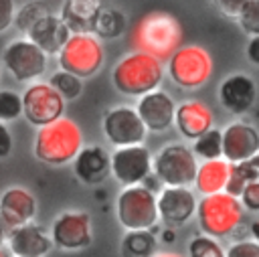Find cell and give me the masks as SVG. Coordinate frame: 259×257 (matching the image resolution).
<instances>
[{
	"label": "cell",
	"instance_id": "cell-33",
	"mask_svg": "<svg viewBox=\"0 0 259 257\" xmlns=\"http://www.w3.org/2000/svg\"><path fill=\"white\" fill-rule=\"evenodd\" d=\"M241 28L251 36H259V0H247L237 16Z\"/></svg>",
	"mask_w": 259,
	"mask_h": 257
},
{
	"label": "cell",
	"instance_id": "cell-13",
	"mask_svg": "<svg viewBox=\"0 0 259 257\" xmlns=\"http://www.w3.org/2000/svg\"><path fill=\"white\" fill-rule=\"evenodd\" d=\"M152 172V156L150 150L142 144L117 148L111 156V174L123 186L142 184L146 176Z\"/></svg>",
	"mask_w": 259,
	"mask_h": 257
},
{
	"label": "cell",
	"instance_id": "cell-43",
	"mask_svg": "<svg viewBox=\"0 0 259 257\" xmlns=\"http://www.w3.org/2000/svg\"><path fill=\"white\" fill-rule=\"evenodd\" d=\"M249 164H251V166H253V168L259 172V152H257V154H255V156L249 160Z\"/></svg>",
	"mask_w": 259,
	"mask_h": 257
},
{
	"label": "cell",
	"instance_id": "cell-42",
	"mask_svg": "<svg viewBox=\"0 0 259 257\" xmlns=\"http://www.w3.org/2000/svg\"><path fill=\"white\" fill-rule=\"evenodd\" d=\"M6 237H8V231L2 227V223H0V249H2V245H4V241H6Z\"/></svg>",
	"mask_w": 259,
	"mask_h": 257
},
{
	"label": "cell",
	"instance_id": "cell-26",
	"mask_svg": "<svg viewBox=\"0 0 259 257\" xmlns=\"http://www.w3.org/2000/svg\"><path fill=\"white\" fill-rule=\"evenodd\" d=\"M253 180H259V172L249 164V162H241V164H229V180L225 186V192L241 198L245 186Z\"/></svg>",
	"mask_w": 259,
	"mask_h": 257
},
{
	"label": "cell",
	"instance_id": "cell-36",
	"mask_svg": "<svg viewBox=\"0 0 259 257\" xmlns=\"http://www.w3.org/2000/svg\"><path fill=\"white\" fill-rule=\"evenodd\" d=\"M14 16H16L14 0H0V32L14 22Z\"/></svg>",
	"mask_w": 259,
	"mask_h": 257
},
{
	"label": "cell",
	"instance_id": "cell-37",
	"mask_svg": "<svg viewBox=\"0 0 259 257\" xmlns=\"http://www.w3.org/2000/svg\"><path fill=\"white\" fill-rule=\"evenodd\" d=\"M212 2L217 4V8L223 14H227V16H239V12L243 10V6H245L247 0H212Z\"/></svg>",
	"mask_w": 259,
	"mask_h": 257
},
{
	"label": "cell",
	"instance_id": "cell-17",
	"mask_svg": "<svg viewBox=\"0 0 259 257\" xmlns=\"http://www.w3.org/2000/svg\"><path fill=\"white\" fill-rule=\"evenodd\" d=\"M136 111L148 132H164L174 123L176 103L166 91L156 89V91L140 97Z\"/></svg>",
	"mask_w": 259,
	"mask_h": 257
},
{
	"label": "cell",
	"instance_id": "cell-8",
	"mask_svg": "<svg viewBox=\"0 0 259 257\" xmlns=\"http://www.w3.org/2000/svg\"><path fill=\"white\" fill-rule=\"evenodd\" d=\"M168 73L172 81L184 89H196L212 73V59L200 47H180L168 59Z\"/></svg>",
	"mask_w": 259,
	"mask_h": 257
},
{
	"label": "cell",
	"instance_id": "cell-5",
	"mask_svg": "<svg viewBox=\"0 0 259 257\" xmlns=\"http://www.w3.org/2000/svg\"><path fill=\"white\" fill-rule=\"evenodd\" d=\"M115 212L117 221L125 231H150L160 219L156 194L144 188L142 184L125 186L119 192Z\"/></svg>",
	"mask_w": 259,
	"mask_h": 257
},
{
	"label": "cell",
	"instance_id": "cell-16",
	"mask_svg": "<svg viewBox=\"0 0 259 257\" xmlns=\"http://www.w3.org/2000/svg\"><path fill=\"white\" fill-rule=\"evenodd\" d=\"M36 215V200L34 196L20 186L6 188L0 196V223L10 233L16 227L32 223Z\"/></svg>",
	"mask_w": 259,
	"mask_h": 257
},
{
	"label": "cell",
	"instance_id": "cell-45",
	"mask_svg": "<svg viewBox=\"0 0 259 257\" xmlns=\"http://www.w3.org/2000/svg\"><path fill=\"white\" fill-rule=\"evenodd\" d=\"M0 257H8V253H6L4 249H0Z\"/></svg>",
	"mask_w": 259,
	"mask_h": 257
},
{
	"label": "cell",
	"instance_id": "cell-2",
	"mask_svg": "<svg viewBox=\"0 0 259 257\" xmlns=\"http://www.w3.org/2000/svg\"><path fill=\"white\" fill-rule=\"evenodd\" d=\"M113 87L123 95H148L162 81V63L148 53L125 55L111 71Z\"/></svg>",
	"mask_w": 259,
	"mask_h": 257
},
{
	"label": "cell",
	"instance_id": "cell-1",
	"mask_svg": "<svg viewBox=\"0 0 259 257\" xmlns=\"http://www.w3.org/2000/svg\"><path fill=\"white\" fill-rule=\"evenodd\" d=\"M83 148V134L79 125L61 117L45 127H38L34 136V156L49 166H63L73 162Z\"/></svg>",
	"mask_w": 259,
	"mask_h": 257
},
{
	"label": "cell",
	"instance_id": "cell-27",
	"mask_svg": "<svg viewBox=\"0 0 259 257\" xmlns=\"http://www.w3.org/2000/svg\"><path fill=\"white\" fill-rule=\"evenodd\" d=\"M125 16L115 8H103L99 20L95 24V34L99 38H117L125 32Z\"/></svg>",
	"mask_w": 259,
	"mask_h": 257
},
{
	"label": "cell",
	"instance_id": "cell-39",
	"mask_svg": "<svg viewBox=\"0 0 259 257\" xmlns=\"http://www.w3.org/2000/svg\"><path fill=\"white\" fill-rule=\"evenodd\" d=\"M247 59L253 65H259V36H251V40L247 45Z\"/></svg>",
	"mask_w": 259,
	"mask_h": 257
},
{
	"label": "cell",
	"instance_id": "cell-44",
	"mask_svg": "<svg viewBox=\"0 0 259 257\" xmlns=\"http://www.w3.org/2000/svg\"><path fill=\"white\" fill-rule=\"evenodd\" d=\"M152 257H180L178 253H170V251H162V253H154Z\"/></svg>",
	"mask_w": 259,
	"mask_h": 257
},
{
	"label": "cell",
	"instance_id": "cell-38",
	"mask_svg": "<svg viewBox=\"0 0 259 257\" xmlns=\"http://www.w3.org/2000/svg\"><path fill=\"white\" fill-rule=\"evenodd\" d=\"M10 152H12V136H10V130L4 123H0V158H6Z\"/></svg>",
	"mask_w": 259,
	"mask_h": 257
},
{
	"label": "cell",
	"instance_id": "cell-18",
	"mask_svg": "<svg viewBox=\"0 0 259 257\" xmlns=\"http://www.w3.org/2000/svg\"><path fill=\"white\" fill-rule=\"evenodd\" d=\"M6 243L14 257H45L53 247V239L42 227L34 223L12 229L6 237Z\"/></svg>",
	"mask_w": 259,
	"mask_h": 257
},
{
	"label": "cell",
	"instance_id": "cell-34",
	"mask_svg": "<svg viewBox=\"0 0 259 257\" xmlns=\"http://www.w3.org/2000/svg\"><path fill=\"white\" fill-rule=\"evenodd\" d=\"M225 257H259V243L237 241L225 251Z\"/></svg>",
	"mask_w": 259,
	"mask_h": 257
},
{
	"label": "cell",
	"instance_id": "cell-21",
	"mask_svg": "<svg viewBox=\"0 0 259 257\" xmlns=\"http://www.w3.org/2000/svg\"><path fill=\"white\" fill-rule=\"evenodd\" d=\"M73 170L83 184H99L111 172V156L101 146H85L73 160Z\"/></svg>",
	"mask_w": 259,
	"mask_h": 257
},
{
	"label": "cell",
	"instance_id": "cell-22",
	"mask_svg": "<svg viewBox=\"0 0 259 257\" xmlns=\"http://www.w3.org/2000/svg\"><path fill=\"white\" fill-rule=\"evenodd\" d=\"M101 12V0H65L61 8V18L73 34H91Z\"/></svg>",
	"mask_w": 259,
	"mask_h": 257
},
{
	"label": "cell",
	"instance_id": "cell-20",
	"mask_svg": "<svg viewBox=\"0 0 259 257\" xmlns=\"http://www.w3.org/2000/svg\"><path fill=\"white\" fill-rule=\"evenodd\" d=\"M71 30L69 26L63 22L61 16L49 14L45 18H40L28 32L26 38L30 42H34L45 55H59L61 49L65 47V42L71 38Z\"/></svg>",
	"mask_w": 259,
	"mask_h": 257
},
{
	"label": "cell",
	"instance_id": "cell-23",
	"mask_svg": "<svg viewBox=\"0 0 259 257\" xmlns=\"http://www.w3.org/2000/svg\"><path fill=\"white\" fill-rule=\"evenodd\" d=\"M212 111L202 101H184L176 107L174 123L186 140H198L212 127Z\"/></svg>",
	"mask_w": 259,
	"mask_h": 257
},
{
	"label": "cell",
	"instance_id": "cell-19",
	"mask_svg": "<svg viewBox=\"0 0 259 257\" xmlns=\"http://www.w3.org/2000/svg\"><path fill=\"white\" fill-rule=\"evenodd\" d=\"M255 97H257V87H255L253 79L243 73L227 77L219 87L221 105L235 115L249 111L251 105L255 103Z\"/></svg>",
	"mask_w": 259,
	"mask_h": 257
},
{
	"label": "cell",
	"instance_id": "cell-31",
	"mask_svg": "<svg viewBox=\"0 0 259 257\" xmlns=\"http://www.w3.org/2000/svg\"><path fill=\"white\" fill-rule=\"evenodd\" d=\"M188 257H225V249L208 235L192 237L188 243Z\"/></svg>",
	"mask_w": 259,
	"mask_h": 257
},
{
	"label": "cell",
	"instance_id": "cell-29",
	"mask_svg": "<svg viewBox=\"0 0 259 257\" xmlns=\"http://www.w3.org/2000/svg\"><path fill=\"white\" fill-rule=\"evenodd\" d=\"M51 14V10H49V6L45 4V2H40V0H34V2H26L20 10H16V16H14V24H16V28L18 30H22V32H28L40 18H45V16H49Z\"/></svg>",
	"mask_w": 259,
	"mask_h": 257
},
{
	"label": "cell",
	"instance_id": "cell-35",
	"mask_svg": "<svg viewBox=\"0 0 259 257\" xmlns=\"http://www.w3.org/2000/svg\"><path fill=\"white\" fill-rule=\"evenodd\" d=\"M239 200H241L243 208H247L251 212H259V180L249 182Z\"/></svg>",
	"mask_w": 259,
	"mask_h": 257
},
{
	"label": "cell",
	"instance_id": "cell-24",
	"mask_svg": "<svg viewBox=\"0 0 259 257\" xmlns=\"http://www.w3.org/2000/svg\"><path fill=\"white\" fill-rule=\"evenodd\" d=\"M227 180H229V162L227 160H221V158L204 160L202 164H198L194 186L202 196H210V194L225 192Z\"/></svg>",
	"mask_w": 259,
	"mask_h": 257
},
{
	"label": "cell",
	"instance_id": "cell-10",
	"mask_svg": "<svg viewBox=\"0 0 259 257\" xmlns=\"http://www.w3.org/2000/svg\"><path fill=\"white\" fill-rule=\"evenodd\" d=\"M2 63L6 71L20 83L38 79L47 71V55L28 38L12 40L2 53Z\"/></svg>",
	"mask_w": 259,
	"mask_h": 257
},
{
	"label": "cell",
	"instance_id": "cell-30",
	"mask_svg": "<svg viewBox=\"0 0 259 257\" xmlns=\"http://www.w3.org/2000/svg\"><path fill=\"white\" fill-rule=\"evenodd\" d=\"M49 85H51L65 101H67V99H77V97L81 95V91H83L81 79L75 77V75H71V73H67V71H63V69L51 75Z\"/></svg>",
	"mask_w": 259,
	"mask_h": 257
},
{
	"label": "cell",
	"instance_id": "cell-32",
	"mask_svg": "<svg viewBox=\"0 0 259 257\" xmlns=\"http://www.w3.org/2000/svg\"><path fill=\"white\" fill-rule=\"evenodd\" d=\"M22 115V95L10 89L0 91V123L12 121Z\"/></svg>",
	"mask_w": 259,
	"mask_h": 257
},
{
	"label": "cell",
	"instance_id": "cell-41",
	"mask_svg": "<svg viewBox=\"0 0 259 257\" xmlns=\"http://www.w3.org/2000/svg\"><path fill=\"white\" fill-rule=\"evenodd\" d=\"M251 233H253V237H255V243H259V221H255V223L251 225Z\"/></svg>",
	"mask_w": 259,
	"mask_h": 257
},
{
	"label": "cell",
	"instance_id": "cell-15",
	"mask_svg": "<svg viewBox=\"0 0 259 257\" xmlns=\"http://www.w3.org/2000/svg\"><path fill=\"white\" fill-rule=\"evenodd\" d=\"M259 152V132L245 121H233L223 130V156L229 164L249 162Z\"/></svg>",
	"mask_w": 259,
	"mask_h": 257
},
{
	"label": "cell",
	"instance_id": "cell-9",
	"mask_svg": "<svg viewBox=\"0 0 259 257\" xmlns=\"http://www.w3.org/2000/svg\"><path fill=\"white\" fill-rule=\"evenodd\" d=\"M22 95V113L28 123L45 127L63 117L65 99L49 83H30Z\"/></svg>",
	"mask_w": 259,
	"mask_h": 257
},
{
	"label": "cell",
	"instance_id": "cell-25",
	"mask_svg": "<svg viewBox=\"0 0 259 257\" xmlns=\"http://www.w3.org/2000/svg\"><path fill=\"white\" fill-rule=\"evenodd\" d=\"M156 249V237L152 231H127L121 239L123 257H152Z\"/></svg>",
	"mask_w": 259,
	"mask_h": 257
},
{
	"label": "cell",
	"instance_id": "cell-7",
	"mask_svg": "<svg viewBox=\"0 0 259 257\" xmlns=\"http://www.w3.org/2000/svg\"><path fill=\"white\" fill-rule=\"evenodd\" d=\"M59 65L79 79L95 75L103 65V47L99 38L93 34H71L59 53Z\"/></svg>",
	"mask_w": 259,
	"mask_h": 257
},
{
	"label": "cell",
	"instance_id": "cell-3",
	"mask_svg": "<svg viewBox=\"0 0 259 257\" xmlns=\"http://www.w3.org/2000/svg\"><path fill=\"white\" fill-rule=\"evenodd\" d=\"M182 40L180 24L166 12H150L134 30V42L140 53H148L158 61L170 59Z\"/></svg>",
	"mask_w": 259,
	"mask_h": 257
},
{
	"label": "cell",
	"instance_id": "cell-12",
	"mask_svg": "<svg viewBox=\"0 0 259 257\" xmlns=\"http://www.w3.org/2000/svg\"><path fill=\"white\" fill-rule=\"evenodd\" d=\"M53 245L65 251H79L91 245V217L83 210H65L61 212L51 227Z\"/></svg>",
	"mask_w": 259,
	"mask_h": 257
},
{
	"label": "cell",
	"instance_id": "cell-28",
	"mask_svg": "<svg viewBox=\"0 0 259 257\" xmlns=\"http://www.w3.org/2000/svg\"><path fill=\"white\" fill-rule=\"evenodd\" d=\"M192 152L196 158H202V160H219L223 156V132L217 127H210L206 134L194 140Z\"/></svg>",
	"mask_w": 259,
	"mask_h": 257
},
{
	"label": "cell",
	"instance_id": "cell-14",
	"mask_svg": "<svg viewBox=\"0 0 259 257\" xmlns=\"http://www.w3.org/2000/svg\"><path fill=\"white\" fill-rule=\"evenodd\" d=\"M196 198L188 186H166L158 196V215L170 227H182L196 215Z\"/></svg>",
	"mask_w": 259,
	"mask_h": 257
},
{
	"label": "cell",
	"instance_id": "cell-4",
	"mask_svg": "<svg viewBox=\"0 0 259 257\" xmlns=\"http://www.w3.org/2000/svg\"><path fill=\"white\" fill-rule=\"evenodd\" d=\"M243 219V204L239 198L219 192L210 196H202L196 204V221L202 235L212 239H221L231 235Z\"/></svg>",
	"mask_w": 259,
	"mask_h": 257
},
{
	"label": "cell",
	"instance_id": "cell-6",
	"mask_svg": "<svg viewBox=\"0 0 259 257\" xmlns=\"http://www.w3.org/2000/svg\"><path fill=\"white\" fill-rule=\"evenodd\" d=\"M152 170L164 186H188L196 178L198 162L190 148L168 144L152 158Z\"/></svg>",
	"mask_w": 259,
	"mask_h": 257
},
{
	"label": "cell",
	"instance_id": "cell-40",
	"mask_svg": "<svg viewBox=\"0 0 259 257\" xmlns=\"http://www.w3.org/2000/svg\"><path fill=\"white\" fill-rule=\"evenodd\" d=\"M160 184H162V182L158 180V176H156V174H150V176H146V178L142 180V186H144V188H148V190H150V192H154V194H156V190L160 188Z\"/></svg>",
	"mask_w": 259,
	"mask_h": 257
},
{
	"label": "cell",
	"instance_id": "cell-11",
	"mask_svg": "<svg viewBox=\"0 0 259 257\" xmlns=\"http://www.w3.org/2000/svg\"><path fill=\"white\" fill-rule=\"evenodd\" d=\"M146 132L148 130L140 119L138 111L127 105L113 107L103 115V134L117 148L142 144L146 138Z\"/></svg>",
	"mask_w": 259,
	"mask_h": 257
}]
</instances>
